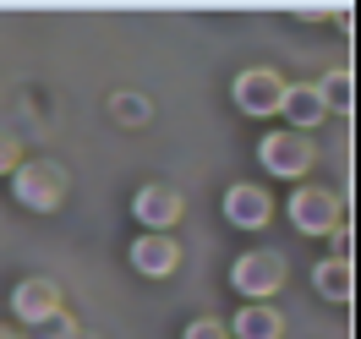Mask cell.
Wrapping results in <instances>:
<instances>
[{"label":"cell","instance_id":"cell-16","mask_svg":"<svg viewBox=\"0 0 361 339\" xmlns=\"http://www.w3.org/2000/svg\"><path fill=\"white\" fill-rule=\"evenodd\" d=\"M115 115H126V121H137V126H142V115H148V99H132V93H121V99H115Z\"/></svg>","mask_w":361,"mask_h":339},{"label":"cell","instance_id":"cell-14","mask_svg":"<svg viewBox=\"0 0 361 339\" xmlns=\"http://www.w3.org/2000/svg\"><path fill=\"white\" fill-rule=\"evenodd\" d=\"M180 339H230V334H225L219 317H197V323H186V334H180Z\"/></svg>","mask_w":361,"mask_h":339},{"label":"cell","instance_id":"cell-8","mask_svg":"<svg viewBox=\"0 0 361 339\" xmlns=\"http://www.w3.org/2000/svg\"><path fill=\"white\" fill-rule=\"evenodd\" d=\"M269 214H274V203H269V192H263V186L235 181L225 192V219L235 230H263V225H269Z\"/></svg>","mask_w":361,"mask_h":339},{"label":"cell","instance_id":"cell-1","mask_svg":"<svg viewBox=\"0 0 361 339\" xmlns=\"http://www.w3.org/2000/svg\"><path fill=\"white\" fill-rule=\"evenodd\" d=\"M11 197L27 214H55V208L66 203V170L49 164V159H23L11 170Z\"/></svg>","mask_w":361,"mask_h":339},{"label":"cell","instance_id":"cell-12","mask_svg":"<svg viewBox=\"0 0 361 339\" xmlns=\"http://www.w3.org/2000/svg\"><path fill=\"white\" fill-rule=\"evenodd\" d=\"M312 285H317V295H329V301H350V295H356V263H350V257H323L312 269Z\"/></svg>","mask_w":361,"mask_h":339},{"label":"cell","instance_id":"cell-15","mask_svg":"<svg viewBox=\"0 0 361 339\" xmlns=\"http://www.w3.org/2000/svg\"><path fill=\"white\" fill-rule=\"evenodd\" d=\"M17 164H23V142H17L11 132H0V175H11Z\"/></svg>","mask_w":361,"mask_h":339},{"label":"cell","instance_id":"cell-3","mask_svg":"<svg viewBox=\"0 0 361 339\" xmlns=\"http://www.w3.org/2000/svg\"><path fill=\"white\" fill-rule=\"evenodd\" d=\"M290 225L301 230V235H334L339 225H345V208H339V197L329 192V186H295L290 192Z\"/></svg>","mask_w":361,"mask_h":339},{"label":"cell","instance_id":"cell-6","mask_svg":"<svg viewBox=\"0 0 361 339\" xmlns=\"http://www.w3.org/2000/svg\"><path fill=\"white\" fill-rule=\"evenodd\" d=\"M132 214H137V225H148V235H170V225H180L186 203H180V192H170V186H142L132 197Z\"/></svg>","mask_w":361,"mask_h":339},{"label":"cell","instance_id":"cell-9","mask_svg":"<svg viewBox=\"0 0 361 339\" xmlns=\"http://www.w3.org/2000/svg\"><path fill=\"white\" fill-rule=\"evenodd\" d=\"M132 269L148 273V279L176 273L180 269V241H176V235H137V241H132Z\"/></svg>","mask_w":361,"mask_h":339},{"label":"cell","instance_id":"cell-4","mask_svg":"<svg viewBox=\"0 0 361 339\" xmlns=\"http://www.w3.org/2000/svg\"><path fill=\"white\" fill-rule=\"evenodd\" d=\"M230 285H235V295H247V301H269L285 285V257L279 252H241L235 269H230Z\"/></svg>","mask_w":361,"mask_h":339},{"label":"cell","instance_id":"cell-10","mask_svg":"<svg viewBox=\"0 0 361 339\" xmlns=\"http://www.w3.org/2000/svg\"><path fill=\"white\" fill-rule=\"evenodd\" d=\"M230 339H285V317H279V307L274 301H247L241 312L230 317Z\"/></svg>","mask_w":361,"mask_h":339},{"label":"cell","instance_id":"cell-17","mask_svg":"<svg viewBox=\"0 0 361 339\" xmlns=\"http://www.w3.org/2000/svg\"><path fill=\"white\" fill-rule=\"evenodd\" d=\"M0 339H23V328H6V323H0Z\"/></svg>","mask_w":361,"mask_h":339},{"label":"cell","instance_id":"cell-11","mask_svg":"<svg viewBox=\"0 0 361 339\" xmlns=\"http://www.w3.org/2000/svg\"><path fill=\"white\" fill-rule=\"evenodd\" d=\"M279 115L290 121V132H312L317 121H323V104H317L312 82H285V99H279Z\"/></svg>","mask_w":361,"mask_h":339},{"label":"cell","instance_id":"cell-13","mask_svg":"<svg viewBox=\"0 0 361 339\" xmlns=\"http://www.w3.org/2000/svg\"><path fill=\"white\" fill-rule=\"evenodd\" d=\"M317 104H323V115H350L356 110V88H350V71H323L312 82Z\"/></svg>","mask_w":361,"mask_h":339},{"label":"cell","instance_id":"cell-5","mask_svg":"<svg viewBox=\"0 0 361 339\" xmlns=\"http://www.w3.org/2000/svg\"><path fill=\"white\" fill-rule=\"evenodd\" d=\"M279 99H285V77L274 66H247L235 77V110L247 115H279Z\"/></svg>","mask_w":361,"mask_h":339},{"label":"cell","instance_id":"cell-2","mask_svg":"<svg viewBox=\"0 0 361 339\" xmlns=\"http://www.w3.org/2000/svg\"><path fill=\"white\" fill-rule=\"evenodd\" d=\"M257 159L269 164V175H279V181H301V175L317 164V148H312V137L279 126V132H269L257 142Z\"/></svg>","mask_w":361,"mask_h":339},{"label":"cell","instance_id":"cell-7","mask_svg":"<svg viewBox=\"0 0 361 339\" xmlns=\"http://www.w3.org/2000/svg\"><path fill=\"white\" fill-rule=\"evenodd\" d=\"M11 312H17V323H27V328H44L49 317L61 312V285H55V279H23V285L11 290Z\"/></svg>","mask_w":361,"mask_h":339}]
</instances>
